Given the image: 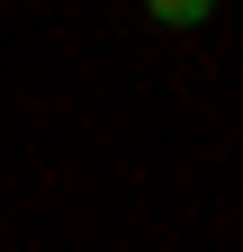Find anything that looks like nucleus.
<instances>
[{
    "instance_id": "nucleus-1",
    "label": "nucleus",
    "mask_w": 243,
    "mask_h": 252,
    "mask_svg": "<svg viewBox=\"0 0 243 252\" xmlns=\"http://www.w3.org/2000/svg\"><path fill=\"white\" fill-rule=\"evenodd\" d=\"M144 9H153V27H180V36H189V27L216 18V0H144Z\"/></svg>"
}]
</instances>
